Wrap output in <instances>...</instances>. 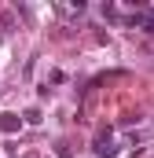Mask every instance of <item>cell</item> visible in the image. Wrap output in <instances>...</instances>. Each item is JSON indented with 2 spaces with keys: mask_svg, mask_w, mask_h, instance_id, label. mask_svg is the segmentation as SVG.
Listing matches in <instances>:
<instances>
[{
  "mask_svg": "<svg viewBox=\"0 0 154 158\" xmlns=\"http://www.w3.org/2000/svg\"><path fill=\"white\" fill-rule=\"evenodd\" d=\"M117 155V147L110 143V136H99L95 140V158H114Z\"/></svg>",
  "mask_w": 154,
  "mask_h": 158,
  "instance_id": "obj_1",
  "label": "cell"
},
{
  "mask_svg": "<svg viewBox=\"0 0 154 158\" xmlns=\"http://www.w3.org/2000/svg\"><path fill=\"white\" fill-rule=\"evenodd\" d=\"M18 125H22L18 114H0V129H4V132H18Z\"/></svg>",
  "mask_w": 154,
  "mask_h": 158,
  "instance_id": "obj_2",
  "label": "cell"
},
{
  "mask_svg": "<svg viewBox=\"0 0 154 158\" xmlns=\"http://www.w3.org/2000/svg\"><path fill=\"white\" fill-rule=\"evenodd\" d=\"M55 11H59V15H81L84 4H81V0H77V4H55Z\"/></svg>",
  "mask_w": 154,
  "mask_h": 158,
  "instance_id": "obj_3",
  "label": "cell"
},
{
  "mask_svg": "<svg viewBox=\"0 0 154 158\" xmlns=\"http://www.w3.org/2000/svg\"><path fill=\"white\" fill-rule=\"evenodd\" d=\"M26 121H30V125H37V121H40V110H37V107H30V110H26Z\"/></svg>",
  "mask_w": 154,
  "mask_h": 158,
  "instance_id": "obj_4",
  "label": "cell"
}]
</instances>
